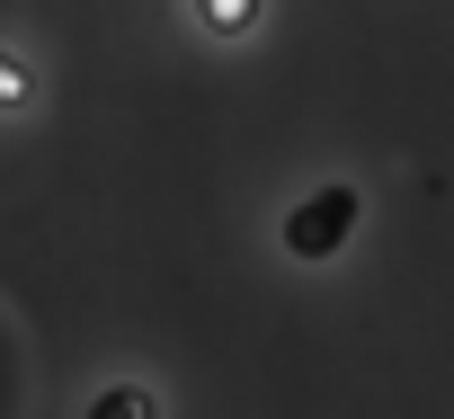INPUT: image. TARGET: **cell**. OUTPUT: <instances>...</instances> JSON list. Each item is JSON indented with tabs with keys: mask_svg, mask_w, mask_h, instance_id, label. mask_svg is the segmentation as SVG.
<instances>
[{
	"mask_svg": "<svg viewBox=\"0 0 454 419\" xmlns=\"http://www.w3.org/2000/svg\"><path fill=\"white\" fill-rule=\"evenodd\" d=\"M348 233H356V187H321V196H303L286 215V250L294 259H330Z\"/></svg>",
	"mask_w": 454,
	"mask_h": 419,
	"instance_id": "obj_1",
	"label": "cell"
},
{
	"mask_svg": "<svg viewBox=\"0 0 454 419\" xmlns=\"http://www.w3.org/2000/svg\"><path fill=\"white\" fill-rule=\"evenodd\" d=\"M90 419H160V410H152V392L116 383V392H98V401H90Z\"/></svg>",
	"mask_w": 454,
	"mask_h": 419,
	"instance_id": "obj_2",
	"label": "cell"
},
{
	"mask_svg": "<svg viewBox=\"0 0 454 419\" xmlns=\"http://www.w3.org/2000/svg\"><path fill=\"white\" fill-rule=\"evenodd\" d=\"M205 28H214V36H241V28H259V0H205Z\"/></svg>",
	"mask_w": 454,
	"mask_h": 419,
	"instance_id": "obj_3",
	"label": "cell"
},
{
	"mask_svg": "<svg viewBox=\"0 0 454 419\" xmlns=\"http://www.w3.org/2000/svg\"><path fill=\"white\" fill-rule=\"evenodd\" d=\"M10 99H27V81H19L10 63H0V107H10Z\"/></svg>",
	"mask_w": 454,
	"mask_h": 419,
	"instance_id": "obj_4",
	"label": "cell"
}]
</instances>
